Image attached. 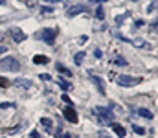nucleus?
I'll return each instance as SVG.
<instances>
[{"label": "nucleus", "mask_w": 158, "mask_h": 138, "mask_svg": "<svg viewBox=\"0 0 158 138\" xmlns=\"http://www.w3.org/2000/svg\"><path fill=\"white\" fill-rule=\"evenodd\" d=\"M90 2H96V4H101V2H105V0H90Z\"/></svg>", "instance_id": "nucleus-31"}, {"label": "nucleus", "mask_w": 158, "mask_h": 138, "mask_svg": "<svg viewBox=\"0 0 158 138\" xmlns=\"http://www.w3.org/2000/svg\"><path fill=\"white\" fill-rule=\"evenodd\" d=\"M48 61L46 55H33V65H48Z\"/></svg>", "instance_id": "nucleus-10"}, {"label": "nucleus", "mask_w": 158, "mask_h": 138, "mask_svg": "<svg viewBox=\"0 0 158 138\" xmlns=\"http://www.w3.org/2000/svg\"><path fill=\"white\" fill-rule=\"evenodd\" d=\"M112 63H114L116 66H127V61H125L123 57H114V59H112Z\"/></svg>", "instance_id": "nucleus-15"}, {"label": "nucleus", "mask_w": 158, "mask_h": 138, "mask_svg": "<svg viewBox=\"0 0 158 138\" xmlns=\"http://www.w3.org/2000/svg\"><path fill=\"white\" fill-rule=\"evenodd\" d=\"M94 112L99 116V123H101V125H107V122H112V120H114L112 111H109L107 107H96Z\"/></svg>", "instance_id": "nucleus-2"}, {"label": "nucleus", "mask_w": 158, "mask_h": 138, "mask_svg": "<svg viewBox=\"0 0 158 138\" xmlns=\"http://www.w3.org/2000/svg\"><path fill=\"white\" fill-rule=\"evenodd\" d=\"M59 87H61V89H63V90H70V89H72V85H70V83H68V81H63V79H61V81H59Z\"/></svg>", "instance_id": "nucleus-19"}, {"label": "nucleus", "mask_w": 158, "mask_h": 138, "mask_svg": "<svg viewBox=\"0 0 158 138\" xmlns=\"http://www.w3.org/2000/svg\"><path fill=\"white\" fill-rule=\"evenodd\" d=\"M83 59H85V52H79V53H76V57H74L76 65H81V63H83Z\"/></svg>", "instance_id": "nucleus-18"}, {"label": "nucleus", "mask_w": 158, "mask_h": 138, "mask_svg": "<svg viewBox=\"0 0 158 138\" xmlns=\"http://www.w3.org/2000/svg\"><path fill=\"white\" fill-rule=\"evenodd\" d=\"M96 17H98L99 20H103V17H105V11H103V6H98V9H96Z\"/></svg>", "instance_id": "nucleus-17"}, {"label": "nucleus", "mask_w": 158, "mask_h": 138, "mask_svg": "<svg viewBox=\"0 0 158 138\" xmlns=\"http://www.w3.org/2000/svg\"><path fill=\"white\" fill-rule=\"evenodd\" d=\"M63 116H64V118H66L70 123H77V120H79V116H77V112H76V109H72L70 105L63 109Z\"/></svg>", "instance_id": "nucleus-5"}, {"label": "nucleus", "mask_w": 158, "mask_h": 138, "mask_svg": "<svg viewBox=\"0 0 158 138\" xmlns=\"http://www.w3.org/2000/svg\"><path fill=\"white\" fill-rule=\"evenodd\" d=\"M9 35H11V39H13L15 43H24V41L28 39V35H26L22 30H19V28H11V30H9Z\"/></svg>", "instance_id": "nucleus-6"}, {"label": "nucleus", "mask_w": 158, "mask_h": 138, "mask_svg": "<svg viewBox=\"0 0 158 138\" xmlns=\"http://www.w3.org/2000/svg\"><path fill=\"white\" fill-rule=\"evenodd\" d=\"M134 133H138V135H143V133H145V129H143V127H138V125H134Z\"/></svg>", "instance_id": "nucleus-22"}, {"label": "nucleus", "mask_w": 158, "mask_h": 138, "mask_svg": "<svg viewBox=\"0 0 158 138\" xmlns=\"http://www.w3.org/2000/svg\"><path fill=\"white\" fill-rule=\"evenodd\" d=\"M92 83L98 87V90L101 96H105V87H103V81H101V77H98V76H92Z\"/></svg>", "instance_id": "nucleus-8"}, {"label": "nucleus", "mask_w": 158, "mask_h": 138, "mask_svg": "<svg viewBox=\"0 0 158 138\" xmlns=\"http://www.w3.org/2000/svg\"><path fill=\"white\" fill-rule=\"evenodd\" d=\"M132 44H134V46H140V48H142V46H145V43H143V39H136V41H132Z\"/></svg>", "instance_id": "nucleus-21"}, {"label": "nucleus", "mask_w": 158, "mask_h": 138, "mask_svg": "<svg viewBox=\"0 0 158 138\" xmlns=\"http://www.w3.org/2000/svg\"><path fill=\"white\" fill-rule=\"evenodd\" d=\"M0 68L6 70V72H19L20 70V63L15 57H4L0 61Z\"/></svg>", "instance_id": "nucleus-1"}, {"label": "nucleus", "mask_w": 158, "mask_h": 138, "mask_svg": "<svg viewBox=\"0 0 158 138\" xmlns=\"http://www.w3.org/2000/svg\"><path fill=\"white\" fill-rule=\"evenodd\" d=\"M55 35H57V30H55V28H50V30L39 31V33H37V39L48 43V44H53V43H55Z\"/></svg>", "instance_id": "nucleus-3"}, {"label": "nucleus", "mask_w": 158, "mask_h": 138, "mask_svg": "<svg viewBox=\"0 0 158 138\" xmlns=\"http://www.w3.org/2000/svg\"><path fill=\"white\" fill-rule=\"evenodd\" d=\"M9 85H11V81H9L7 77H4V76H0V87H2V89H7Z\"/></svg>", "instance_id": "nucleus-16"}, {"label": "nucleus", "mask_w": 158, "mask_h": 138, "mask_svg": "<svg viewBox=\"0 0 158 138\" xmlns=\"http://www.w3.org/2000/svg\"><path fill=\"white\" fill-rule=\"evenodd\" d=\"M155 6H156V2H153V4L147 7V11H149V13H151V11H155Z\"/></svg>", "instance_id": "nucleus-28"}, {"label": "nucleus", "mask_w": 158, "mask_h": 138, "mask_svg": "<svg viewBox=\"0 0 158 138\" xmlns=\"http://www.w3.org/2000/svg\"><path fill=\"white\" fill-rule=\"evenodd\" d=\"M57 72L63 74V76H66V77H72V72H70L66 66H63V65H57Z\"/></svg>", "instance_id": "nucleus-14"}, {"label": "nucleus", "mask_w": 158, "mask_h": 138, "mask_svg": "<svg viewBox=\"0 0 158 138\" xmlns=\"http://www.w3.org/2000/svg\"><path fill=\"white\" fill-rule=\"evenodd\" d=\"M44 2H50V4H55V2H61V0H44Z\"/></svg>", "instance_id": "nucleus-30"}, {"label": "nucleus", "mask_w": 158, "mask_h": 138, "mask_svg": "<svg viewBox=\"0 0 158 138\" xmlns=\"http://www.w3.org/2000/svg\"><path fill=\"white\" fill-rule=\"evenodd\" d=\"M26 6H28V7H35L37 2H35V0H26Z\"/></svg>", "instance_id": "nucleus-24"}, {"label": "nucleus", "mask_w": 158, "mask_h": 138, "mask_svg": "<svg viewBox=\"0 0 158 138\" xmlns=\"http://www.w3.org/2000/svg\"><path fill=\"white\" fill-rule=\"evenodd\" d=\"M63 138H72V135H68V133H66V135H63Z\"/></svg>", "instance_id": "nucleus-32"}, {"label": "nucleus", "mask_w": 158, "mask_h": 138, "mask_svg": "<svg viewBox=\"0 0 158 138\" xmlns=\"http://www.w3.org/2000/svg\"><path fill=\"white\" fill-rule=\"evenodd\" d=\"M2 2H4V0H0V4H2Z\"/></svg>", "instance_id": "nucleus-33"}, {"label": "nucleus", "mask_w": 158, "mask_h": 138, "mask_svg": "<svg viewBox=\"0 0 158 138\" xmlns=\"http://www.w3.org/2000/svg\"><path fill=\"white\" fill-rule=\"evenodd\" d=\"M136 112L140 114V116H143V118H147V120H153V112L151 111H147V109H136Z\"/></svg>", "instance_id": "nucleus-13"}, {"label": "nucleus", "mask_w": 158, "mask_h": 138, "mask_svg": "<svg viewBox=\"0 0 158 138\" xmlns=\"http://www.w3.org/2000/svg\"><path fill=\"white\" fill-rule=\"evenodd\" d=\"M134 2H136V0H134Z\"/></svg>", "instance_id": "nucleus-34"}, {"label": "nucleus", "mask_w": 158, "mask_h": 138, "mask_svg": "<svg viewBox=\"0 0 158 138\" xmlns=\"http://www.w3.org/2000/svg\"><path fill=\"white\" fill-rule=\"evenodd\" d=\"M7 52V46L6 44H0V53H6Z\"/></svg>", "instance_id": "nucleus-27"}, {"label": "nucleus", "mask_w": 158, "mask_h": 138, "mask_svg": "<svg viewBox=\"0 0 158 138\" xmlns=\"http://www.w3.org/2000/svg\"><path fill=\"white\" fill-rule=\"evenodd\" d=\"M118 85L121 87H136V85H140V81H142V77H132V76H118Z\"/></svg>", "instance_id": "nucleus-4"}, {"label": "nucleus", "mask_w": 158, "mask_h": 138, "mask_svg": "<svg viewBox=\"0 0 158 138\" xmlns=\"http://www.w3.org/2000/svg\"><path fill=\"white\" fill-rule=\"evenodd\" d=\"M39 77L42 79V81H50V79H52V77H50V74H40Z\"/></svg>", "instance_id": "nucleus-25"}, {"label": "nucleus", "mask_w": 158, "mask_h": 138, "mask_svg": "<svg viewBox=\"0 0 158 138\" xmlns=\"http://www.w3.org/2000/svg\"><path fill=\"white\" fill-rule=\"evenodd\" d=\"M63 101L68 103V105H72V99H70V96H66V94H63Z\"/></svg>", "instance_id": "nucleus-23"}, {"label": "nucleus", "mask_w": 158, "mask_h": 138, "mask_svg": "<svg viewBox=\"0 0 158 138\" xmlns=\"http://www.w3.org/2000/svg\"><path fill=\"white\" fill-rule=\"evenodd\" d=\"M63 136V131H61V129H57V131H55V138H61Z\"/></svg>", "instance_id": "nucleus-29"}, {"label": "nucleus", "mask_w": 158, "mask_h": 138, "mask_svg": "<svg viewBox=\"0 0 158 138\" xmlns=\"http://www.w3.org/2000/svg\"><path fill=\"white\" fill-rule=\"evenodd\" d=\"M52 123H53V122H52L50 118H40V125H42V127H44V129H46L48 133H50V131L53 129V125H52Z\"/></svg>", "instance_id": "nucleus-11"}, {"label": "nucleus", "mask_w": 158, "mask_h": 138, "mask_svg": "<svg viewBox=\"0 0 158 138\" xmlns=\"http://www.w3.org/2000/svg\"><path fill=\"white\" fill-rule=\"evenodd\" d=\"M15 107V103H11V101H7V103H2L0 105V109H13Z\"/></svg>", "instance_id": "nucleus-20"}, {"label": "nucleus", "mask_w": 158, "mask_h": 138, "mask_svg": "<svg viewBox=\"0 0 158 138\" xmlns=\"http://www.w3.org/2000/svg\"><path fill=\"white\" fill-rule=\"evenodd\" d=\"M86 7L85 6H76V7H70L68 9V17H74V15H77V13H83Z\"/></svg>", "instance_id": "nucleus-12"}, {"label": "nucleus", "mask_w": 158, "mask_h": 138, "mask_svg": "<svg viewBox=\"0 0 158 138\" xmlns=\"http://www.w3.org/2000/svg\"><path fill=\"white\" fill-rule=\"evenodd\" d=\"M13 85H15L17 89H22V90H30V89L33 87V81H31V79H26V77H19V79L13 81Z\"/></svg>", "instance_id": "nucleus-7"}, {"label": "nucleus", "mask_w": 158, "mask_h": 138, "mask_svg": "<svg viewBox=\"0 0 158 138\" xmlns=\"http://www.w3.org/2000/svg\"><path fill=\"white\" fill-rule=\"evenodd\" d=\"M110 127H112V131H114L119 138H125V135H127V133H125V129H123L119 123H110Z\"/></svg>", "instance_id": "nucleus-9"}, {"label": "nucleus", "mask_w": 158, "mask_h": 138, "mask_svg": "<svg viewBox=\"0 0 158 138\" xmlns=\"http://www.w3.org/2000/svg\"><path fill=\"white\" fill-rule=\"evenodd\" d=\"M30 138H40V135L37 131H31V133H30Z\"/></svg>", "instance_id": "nucleus-26"}]
</instances>
